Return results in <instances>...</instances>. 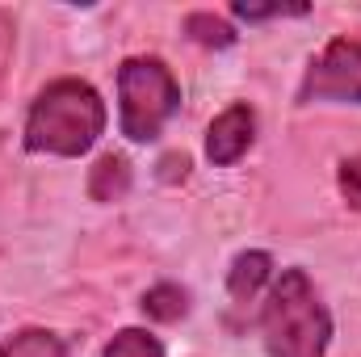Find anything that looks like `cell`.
<instances>
[{"instance_id":"obj_3","label":"cell","mask_w":361,"mask_h":357,"mask_svg":"<svg viewBox=\"0 0 361 357\" xmlns=\"http://www.w3.org/2000/svg\"><path fill=\"white\" fill-rule=\"evenodd\" d=\"M180 109V85L156 55H135L118 68V126L130 143H152Z\"/></svg>"},{"instance_id":"obj_6","label":"cell","mask_w":361,"mask_h":357,"mask_svg":"<svg viewBox=\"0 0 361 357\" xmlns=\"http://www.w3.org/2000/svg\"><path fill=\"white\" fill-rule=\"evenodd\" d=\"M269 282H273V257L261 253V248L240 253V257L231 261V269H227V294H231L235 303H252Z\"/></svg>"},{"instance_id":"obj_12","label":"cell","mask_w":361,"mask_h":357,"mask_svg":"<svg viewBox=\"0 0 361 357\" xmlns=\"http://www.w3.org/2000/svg\"><path fill=\"white\" fill-rule=\"evenodd\" d=\"M311 13V4H281V0H273V4H248V0H235L231 4V17H240V21H273V17H307Z\"/></svg>"},{"instance_id":"obj_11","label":"cell","mask_w":361,"mask_h":357,"mask_svg":"<svg viewBox=\"0 0 361 357\" xmlns=\"http://www.w3.org/2000/svg\"><path fill=\"white\" fill-rule=\"evenodd\" d=\"M101 357H169V353H164V345H160L147 328H122V332L105 345Z\"/></svg>"},{"instance_id":"obj_13","label":"cell","mask_w":361,"mask_h":357,"mask_svg":"<svg viewBox=\"0 0 361 357\" xmlns=\"http://www.w3.org/2000/svg\"><path fill=\"white\" fill-rule=\"evenodd\" d=\"M336 185H341V198L361 210V152L357 156H349V160H341V169H336Z\"/></svg>"},{"instance_id":"obj_4","label":"cell","mask_w":361,"mask_h":357,"mask_svg":"<svg viewBox=\"0 0 361 357\" xmlns=\"http://www.w3.org/2000/svg\"><path fill=\"white\" fill-rule=\"evenodd\" d=\"M298 101H336V105H361V42L357 38H332L311 63L298 85Z\"/></svg>"},{"instance_id":"obj_5","label":"cell","mask_w":361,"mask_h":357,"mask_svg":"<svg viewBox=\"0 0 361 357\" xmlns=\"http://www.w3.org/2000/svg\"><path fill=\"white\" fill-rule=\"evenodd\" d=\"M257 143V109L248 101L227 105L210 126H206V160L214 169H231L248 156V147Z\"/></svg>"},{"instance_id":"obj_8","label":"cell","mask_w":361,"mask_h":357,"mask_svg":"<svg viewBox=\"0 0 361 357\" xmlns=\"http://www.w3.org/2000/svg\"><path fill=\"white\" fill-rule=\"evenodd\" d=\"M0 357H68V345L51 328H21L0 345Z\"/></svg>"},{"instance_id":"obj_2","label":"cell","mask_w":361,"mask_h":357,"mask_svg":"<svg viewBox=\"0 0 361 357\" xmlns=\"http://www.w3.org/2000/svg\"><path fill=\"white\" fill-rule=\"evenodd\" d=\"M261 341L269 357H324L332 345V315L307 269H281L261 307Z\"/></svg>"},{"instance_id":"obj_9","label":"cell","mask_w":361,"mask_h":357,"mask_svg":"<svg viewBox=\"0 0 361 357\" xmlns=\"http://www.w3.org/2000/svg\"><path fill=\"white\" fill-rule=\"evenodd\" d=\"M126 189H130V164L122 156H101L89 173V193L97 202H118L126 198Z\"/></svg>"},{"instance_id":"obj_10","label":"cell","mask_w":361,"mask_h":357,"mask_svg":"<svg viewBox=\"0 0 361 357\" xmlns=\"http://www.w3.org/2000/svg\"><path fill=\"white\" fill-rule=\"evenodd\" d=\"M185 34L193 38V42H202V47H210V51H227V47H235V25L231 21H223V17H214V13H189L185 17Z\"/></svg>"},{"instance_id":"obj_7","label":"cell","mask_w":361,"mask_h":357,"mask_svg":"<svg viewBox=\"0 0 361 357\" xmlns=\"http://www.w3.org/2000/svg\"><path fill=\"white\" fill-rule=\"evenodd\" d=\"M139 307H143V315L156 320V324H177V320L189 315V290L177 286V282H156L152 290H143Z\"/></svg>"},{"instance_id":"obj_1","label":"cell","mask_w":361,"mask_h":357,"mask_svg":"<svg viewBox=\"0 0 361 357\" xmlns=\"http://www.w3.org/2000/svg\"><path fill=\"white\" fill-rule=\"evenodd\" d=\"M105 101L89 80H51L25 114V152L76 160L105 135Z\"/></svg>"}]
</instances>
